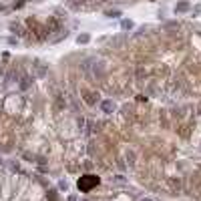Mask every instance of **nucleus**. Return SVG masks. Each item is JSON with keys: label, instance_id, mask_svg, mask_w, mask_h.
Here are the masks:
<instances>
[{"label": "nucleus", "instance_id": "1", "mask_svg": "<svg viewBox=\"0 0 201 201\" xmlns=\"http://www.w3.org/2000/svg\"><path fill=\"white\" fill-rule=\"evenodd\" d=\"M97 183H99V177H95V175H84L79 181V189L80 191H88V189L95 187Z\"/></svg>", "mask_w": 201, "mask_h": 201}, {"label": "nucleus", "instance_id": "2", "mask_svg": "<svg viewBox=\"0 0 201 201\" xmlns=\"http://www.w3.org/2000/svg\"><path fill=\"white\" fill-rule=\"evenodd\" d=\"M187 8H189V4H187V2H181V4L177 6V10H187Z\"/></svg>", "mask_w": 201, "mask_h": 201}, {"label": "nucleus", "instance_id": "3", "mask_svg": "<svg viewBox=\"0 0 201 201\" xmlns=\"http://www.w3.org/2000/svg\"><path fill=\"white\" fill-rule=\"evenodd\" d=\"M103 109H105V111H111V109H113V105H111V103H109V101H107V103H105V105H103Z\"/></svg>", "mask_w": 201, "mask_h": 201}, {"label": "nucleus", "instance_id": "4", "mask_svg": "<svg viewBox=\"0 0 201 201\" xmlns=\"http://www.w3.org/2000/svg\"><path fill=\"white\" fill-rule=\"evenodd\" d=\"M131 26H133V24H131L129 20H125V22H123V28H131Z\"/></svg>", "mask_w": 201, "mask_h": 201}]
</instances>
